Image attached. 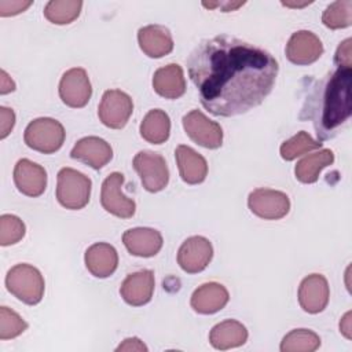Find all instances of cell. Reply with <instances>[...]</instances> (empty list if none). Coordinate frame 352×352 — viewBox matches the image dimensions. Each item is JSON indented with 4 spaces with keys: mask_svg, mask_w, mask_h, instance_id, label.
<instances>
[{
    "mask_svg": "<svg viewBox=\"0 0 352 352\" xmlns=\"http://www.w3.org/2000/svg\"><path fill=\"white\" fill-rule=\"evenodd\" d=\"M201 104L213 116L243 114L271 94L279 65L265 50L219 34L202 40L187 58Z\"/></svg>",
    "mask_w": 352,
    "mask_h": 352,
    "instance_id": "1",
    "label": "cell"
},
{
    "mask_svg": "<svg viewBox=\"0 0 352 352\" xmlns=\"http://www.w3.org/2000/svg\"><path fill=\"white\" fill-rule=\"evenodd\" d=\"M351 82L352 67H337L308 95L301 116L312 120L320 142L333 138L351 117Z\"/></svg>",
    "mask_w": 352,
    "mask_h": 352,
    "instance_id": "2",
    "label": "cell"
},
{
    "mask_svg": "<svg viewBox=\"0 0 352 352\" xmlns=\"http://www.w3.org/2000/svg\"><path fill=\"white\" fill-rule=\"evenodd\" d=\"M7 290L19 301L36 305L41 301L45 282L41 272L30 264H16L6 275Z\"/></svg>",
    "mask_w": 352,
    "mask_h": 352,
    "instance_id": "3",
    "label": "cell"
},
{
    "mask_svg": "<svg viewBox=\"0 0 352 352\" xmlns=\"http://www.w3.org/2000/svg\"><path fill=\"white\" fill-rule=\"evenodd\" d=\"M91 187L88 176L73 168H62L56 177V199L66 209H82L89 202Z\"/></svg>",
    "mask_w": 352,
    "mask_h": 352,
    "instance_id": "4",
    "label": "cell"
},
{
    "mask_svg": "<svg viewBox=\"0 0 352 352\" xmlns=\"http://www.w3.org/2000/svg\"><path fill=\"white\" fill-rule=\"evenodd\" d=\"M65 136V128L58 120L40 117L28 124L23 133V140L28 147L36 151L52 154L62 147Z\"/></svg>",
    "mask_w": 352,
    "mask_h": 352,
    "instance_id": "5",
    "label": "cell"
},
{
    "mask_svg": "<svg viewBox=\"0 0 352 352\" xmlns=\"http://www.w3.org/2000/svg\"><path fill=\"white\" fill-rule=\"evenodd\" d=\"M133 168L148 192H158L168 186L169 169L165 158L154 151H139L133 157Z\"/></svg>",
    "mask_w": 352,
    "mask_h": 352,
    "instance_id": "6",
    "label": "cell"
},
{
    "mask_svg": "<svg viewBox=\"0 0 352 352\" xmlns=\"http://www.w3.org/2000/svg\"><path fill=\"white\" fill-rule=\"evenodd\" d=\"M133 111L132 98L121 89L104 91L98 107V116L103 125L111 129H121L126 125Z\"/></svg>",
    "mask_w": 352,
    "mask_h": 352,
    "instance_id": "7",
    "label": "cell"
},
{
    "mask_svg": "<svg viewBox=\"0 0 352 352\" xmlns=\"http://www.w3.org/2000/svg\"><path fill=\"white\" fill-rule=\"evenodd\" d=\"M248 206L253 214L264 220H279L290 210L289 197L278 190L256 188L248 197Z\"/></svg>",
    "mask_w": 352,
    "mask_h": 352,
    "instance_id": "8",
    "label": "cell"
},
{
    "mask_svg": "<svg viewBox=\"0 0 352 352\" xmlns=\"http://www.w3.org/2000/svg\"><path fill=\"white\" fill-rule=\"evenodd\" d=\"M183 128L188 138L205 148H219L223 144L220 124L209 120L202 111L191 110L183 117Z\"/></svg>",
    "mask_w": 352,
    "mask_h": 352,
    "instance_id": "9",
    "label": "cell"
},
{
    "mask_svg": "<svg viewBox=\"0 0 352 352\" xmlns=\"http://www.w3.org/2000/svg\"><path fill=\"white\" fill-rule=\"evenodd\" d=\"M124 184V175L120 172L110 173L102 183L100 204L103 209L117 217L129 219L135 214L136 204L133 199L122 194L121 187Z\"/></svg>",
    "mask_w": 352,
    "mask_h": 352,
    "instance_id": "10",
    "label": "cell"
},
{
    "mask_svg": "<svg viewBox=\"0 0 352 352\" xmlns=\"http://www.w3.org/2000/svg\"><path fill=\"white\" fill-rule=\"evenodd\" d=\"M91 95V81L82 67H72L63 73L59 81V96L66 106L73 109L84 107Z\"/></svg>",
    "mask_w": 352,
    "mask_h": 352,
    "instance_id": "11",
    "label": "cell"
},
{
    "mask_svg": "<svg viewBox=\"0 0 352 352\" xmlns=\"http://www.w3.org/2000/svg\"><path fill=\"white\" fill-rule=\"evenodd\" d=\"M213 257V246L205 236L187 238L177 250V264L187 274L204 271Z\"/></svg>",
    "mask_w": 352,
    "mask_h": 352,
    "instance_id": "12",
    "label": "cell"
},
{
    "mask_svg": "<svg viewBox=\"0 0 352 352\" xmlns=\"http://www.w3.org/2000/svg\"><path fill=\"white\" fill-rule=\"evenodd\" d=\"M287 59L298 66H305L316 62L323 54L320 38L309 30L294 32L286 44Z\"/></svg>",
    "mask_w": 352,
    "mask_h": 352,
    "instance_id": "13",
    "label": "cell"
},
{
    "mask_svg": "<svg viewBox=\"0 0 352 352\" xmlns=\"http://www.w3.org/2000/svg\"><path fill=\"white\" fill-rule=\"evenodd\" d=\"M330 289L327 279L320 274L305 276L298 287V302L308 314L322 312L329 302Z\"/></svg>",
    "mask_w": 352,
    "mask_h": 352,
    "instance_id": "14",
    "label": "cell"
},
{
    "mask_svg": "<svg viewBox=\"0 0 352 352\" xmlns=\"http://www.w3.org/2000/svg\"><path fill=\"white\" fill-rule=\"evenodd\" d=\"M14 183L23 195L40 197L47 187V172L41 165L22 158L15 164Z\"/></svg>",
    "mask_w": 352,
    "mask_h": 352,
    "instance_id": "15",
    "label": "cell"
},
{
    "mask_svg": "<svg viewBox=\"0 0 352 352\" xmlns=\"http://www.w3.org/2000/svg\"><path fill=\"white\" fill-rule=\"evenodd\" d=\"M70 157L87 164L94 169H100L111 161L113 148L102 138L87 136L74 144L70 151Z\"/></svg>",
    "mask_w": 352,
    "mask_h": 352,
    "instance_id": "16",
    "label": "cell"
},
{
    "mask_svg": "<svg viewBox=\"0 0 352 352\" xmlns=\"http://www.w3.org/2000/svg\"><path fill=\"white\" fill-rule=\"evenodd\" d=\"M154 272L151 270H140L129 274L120 287L122 300L132 305L140 307L147 304L154 293Z\"/></svg>",
    "mask_w": 352,
    "mask_h": 352,
    "instance_id": "17",
    "label": "cell"
},
{
    "mask_svg": "<svg viewBox=\"0 0 352 352\" xmlns=\"http://www.w3.org/2000/svg\"><path fill=\"white\" fill-rule=\"evenodd\" d=\"M122 242L126 250L138 257L155 256L164 243L160 231L148 227L129 228L122 234Z\"/></svg>",
    "mask_w": 352,
    "mask_h": 352,
    "instance_id": "18",
    "label": "cell"
},
{
    "mask_svg": "<svg viewBox=\"0 0 352 352\" xmlns=\"http://www.w3.org/2000/svg\"><path fill=\"white\" fill-rule=\"evenodd\" d=\"M85 267L96 278H109L118 265V253L116 248L106 242H96L85 250Z\"/></svg>",
    "mask_w": 352,
    "mask_h": 352,
    "instance_id": "19",
    "label": "cell"
},
{
    "mask_svg": "<svg viewBox=\"0 0 352 352\" xmlns=\"http://www.w3.org/2000/svg\"><path fill=\"white\" fill-rule=\"evenodd\" d=\"M230 300L228 290L217 282H208L194 290L191 296V308L202 315L216 314L223 309Z\"/></svg>",
    "mask_w": 352,
    "mask_h": 352,
    "instance_id": "20",
    "label": "cell"
},
{
    "mask_svg": "<svg viewBox=\"0 0 352 352\" xmlns=\"http://www.w3.org/2000/svg\"><path fill=\"white\" fill-rule=\"evenodd\" d=\"M140 50L150 58H162L172 52L173 38L168 28L162 25H147L138 30Z\"/></svg>",
    "mask_w": 352,
    "mask_h": 352,
    "instance_id": "21",
    "label": "cell"
},
{
    "mask_svg": "<svg viewBox=\"0 0 352 352\" xmlns=\"http://www.w3.org/2000/svg\"><path fill=\"white\" fill-rule=\"evenodd\" d=\"M176 164L180 177L187 184H199L206 179L208 164L206 160L194 148L180 144L175 150Z\"/></svg>",
    "mask_w": 352,
    "mask_h": 352,
    "instance_id": "22",
    "label": "cell"
},
{
    "mask_svg": "<svg viewBox=\"0 0 352 352\" xmlns=\"http://www.w3.org/2000/svg\"><path fill=\"white\" fill-rule=\"evenodd\" d=\"M154 91L165 99H177L186 92V78L180 65L169 63L155 70L153 76Z\"/></svg>",
    "mask_w": 352,
    "mask_h": 352,
    "instance_id": "23",
    "label": "cell"
},
{
    "mask_svg": "<svg viewBox=\"0 0 352 352\" xmlns=\"http://www.w3.org/2000/svg\"><path fill=\"white\" fill-rule=\"evenodd\" d=\"M209 341L213 348L220 351L236 348L248 341V330L241 322L227 319L213 326L209 333Z\"/></svg>",
    "mask_w": 352,
    "mask_h": 352,
    "instance_id": "24",
    "label": "cell"
},
{
    "mask_svg": "<svg viewBox=\"0 0 352 352\" xmlns=\"http://www.w3.org/2000/svg\"><path fill=\"white\" fill-rule=\"evenodd\" d=\"M333 162L334 153L330 148H322L316 153L308 154L304 158H301L294 168V175L298 182L311 184L319 179L320 170L331 165Z\"/></svg>",
    "mask_w": 352,
    "mask_h": 352,
    "instance_id": "25",
    "label": "cell"
},
{
    "mask_svg": "<svg viewBox=\"0 0 352 352\" xmlns=\"http://www.w3.org/2000/svg\"><path fill=\"white\" fill-rule=\"evenodd\" d=\"M170 133V118L161 109L150 110L140 122L142 138L151 144L165 143Z\"/></svg>",
    "mask_w": 352,
    "mask_h": 352,
    "instance_id": "26",
    "label": "cell"
},
{
    "mask_svg": "<svg viewBox=\"0 0 352 352\" xmlns=\"http://www.w3.org/2000/svg\"><path fill=\"white\" fill-rule=\"evenodd\" d=\"M81 8L80 0H51L44 7V16L55 25H67L78 18Z\"/></svg>",
    "mask_w": 352,
    "mask_h": 352,
    "instance_id": "27",
    "label": "cell"
},
{
    "mask_svg": "<svg viewBox=\"0 0 352 352\" xmlns=\"http://www.w3.org/2000/svg\"><path fill=\"white\" fill-rule=\"evenodd\" d=\"M320 346V337L308 329H294L280 341L282 352H314Z\"/></svg>",
    "mask_w": 352,
    "mask_h": 352,
    "instance_id": "28",
    "label": "cell"
},
{
    "mask_svg": "<svg viewBox=\"0 0 352 352\" xmlns=\"http://www.w3.org/2000/svg\"><path fill=\"white\" fill-rule=\"evenodd\" d=\"M322 144L323 143L320 140L312 139L305 131H300L297 135H294L293 138H290L289 140H286L280 144L279 153L283 160L293 161L302 154H307V153L320 148Z\"/></svg>",
    "mask_w": 352,
    "mask_h": 352,
    "instance_id": "29",
    "label": "cell"
},
{
    "mask_svg": "<svg viewBox=\"0 0 352 352\" xmlns=\"http://www.w3.org/2000/svg\"><path fill=\"white\" fill-rule=\"evenodd\" d=\"M322 22L329 29H344L352 25V1L338 0L326 7L322 14Z\"/></svg>",
    "mask_w": 352,
    "mask_h": 352,
    "instance_id": "30",
    "label": "cell"
},
{
    "mask_svg": "<svg viewBox=\"0 0 352 352\" xmlns=\"http://www.w3.org/2000/svg\"><path fill=\"white\" fill-rule=\"evenodd\" d=\"M28 323L8 307H0V340H11L21 336Z\"/></svg>",
    "mask_w": 352,
    "mask_h": 352,
    "instance_id": "31",
    "label": "cell"
},
{
    "mask_svg": "<svg viewBox=\"0 0 352 352\" xmlns=\"http://www.w3.org/2000/svg\"><path fill=\"white\" fill-rule=\"evenodd\" d=\"M26 227L23 221L14 214L0 216V245L10 246L25 236Z\"/></svg>",
    "mask_w": 352,
    "mask_h": 352,
    "instance_id": "32",
    "label": "cell"
},
{
    "mask_svg": "<svg viewBox=\"0 0 352 352\" xmlns=\"http://www.w3.org/2000/svg\"><path fill=\"white\" fill-rule=\"evenodd\" d=\"M33 4L32 0H0V15L12 16L23 12Z\"/></svg>",
    "mask_w": 352,
    "mask_h": 352,
    "instance_id": "33",
    "label": "cell"
},
{
    "mask_svg": "<svg viewBox=\"0 0 352 352\" xmlns=\"http://www.w3.org/2000/svg\"><path fill=\"white\" fill-rule=\"evenodd\" d=\"M351 38H345L337 48L334 55V63L337 67H352V51H351Z\"/></svg>",
    "mask_w": 352,
    "mask_h": 352,
    "instance_id": "34",
    "label": "cell"
},
{
    "mask_svg": "<svg viewBox=\"0 0 352 352\" xmlns=\"http://www.w3.org/2000/svg\"><path fill=\"white\" fill-rule=\"evenodd\" d=\"M0 139H6L15 125V113L6 106L0 107Z\"/></svg>",
    "mask_w": 352,
    "mask_h": 352,
    "instance_id": "35",
    "label": "cell"
},
{
    "mask_svg": "<svg viewBox=\"0 0 352 352\" xmlns=\"http://www.w3.org/2000/svg\"><path fill=\"white\" fill-rule=\"evenodd\" d=\"M117 352L120 351H138V352H146L147 346L143 344V341H140L136 337L132 338H125L116 349Z\"/></svg>",
    "mask_w": 352,
    "mask_h": 352,
    "instance_id": "36",
    "label": "cell"
},
{
    "mask_svg": "<svg viewBox=\"0 0 352 352\" xmlns=\"http://www.w3.org/2000/svg\"><path fill=\"white\" fill-rule=\"evenodd\" d=\"M15 89V82L6 73V70H0V94L6 95Z\"/></svg>",
    "mask_w": 352,
    "mask_h": 352,
    "instance_id": "37",
    "label": "cell"
},
{
    "mask_svg": "<svg viewBox=\"0 0 352 352\" xmlns=\"http://www.w3.org/2000/svg\"><path fill=\"white\" fill-rule=\"evenodd\" d=\"M245 4V1H239V3H230V1H227V3H221V1H216V3H202V6L204 7H206V8H214V7H223V12H228V11H234V10H236L238 7H241V6H243Z\"/></svg>",
    "mask_w": 352,
    "mask_h": 352,
    "instance_id": "38",
    "label": "cell"
},
{
    "mask_svg": "<svg viewBox=\"0 0 352 352\" xmlns=\"http://www.w3.org/2000/svg\"><path fill=\"white\" fill-rule=\"evenodd\" d=\"M352 327H351V312L348 311L344 316H342V319H341V322H340V331L348 338V340H351L352 338V330H351Z\"/></svg>",
    "mask_w": 352,
    "mask_h": 352,
    "instance_id": "39",
    "label": "cell"
}]
</instances>
